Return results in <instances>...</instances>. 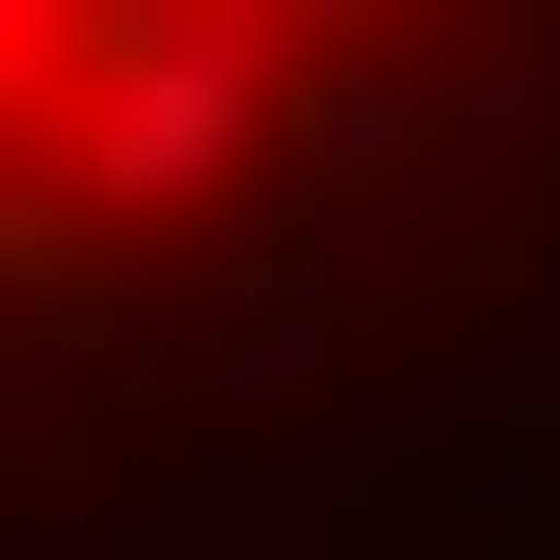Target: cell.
Instances as JSON below:
<instances>
[{"mask_svg": "<svg viewBox=\"0 0 560 560\" xmlns=\"http://www.w3.org/2000/svg\"><path fill=\"white\" fill-rule=\"evenodd\" d=\"M0 560H560V0H0Z\"/></svg>", "mask_w": 560, "mask_h": 560, "instance_id": "1", "label": "cell"}]
</instances>
